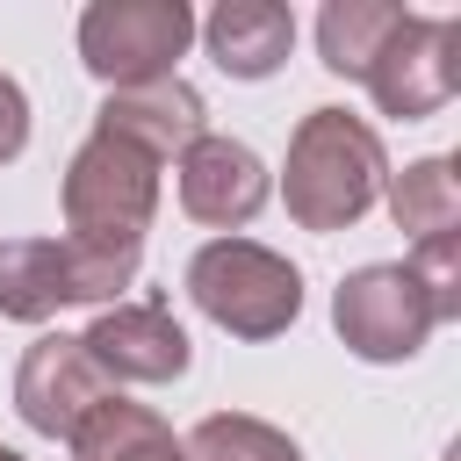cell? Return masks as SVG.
<instances>
[{"mask_svg": "<svg viewBox=\"0 0 461 461\" xmlns=\"http://www.w3.org/2000/svg\"><path fill=\"white\" fill-rule=\"evenodd\" d=\"M389 180V158H382V137L346 115V108H310L288 137V216L303 230H346L375 209Z\"/></svg>", "mask_w": 461, "mask_h": 461, "instance_id": "cell-1", "label": "cell"}, {"mask_svg": "<svg viewBox=\"0 0 461 461\" xmlns=\"http://www.w3.org/2000/svg\"><path fill=\"white\" fill-rule=\"evenodd\" d=\"M187 295L202 303L209 324H223L230 339H274L295 324L303 310V274L252 245V238H209L194 259H187Z\"/></svg>", "mask_w": 461, "mask_h": 461, "instance_id": "cell-2", "label": "cell"}, {"mask_svg": "<svg viewBox=\"0 0 461 461\" xmlns=\"http://www.w3.org/2000/svg\"><path fill=\"white\" fill-rule=\"evenodd\" d=\"M151 209H158V158H144L137 144L94 130L65 166V223H72V238L144 252Z\"/></svg>", "mask_w": 461, "mask_h": 461, "instance_id": "cell-3", "label": "cell"}, {"mask_svg": "<svg viewBox=\"0 0 461 461\" xmlns=\"http://www.w3.org/2000/svg\"><path fill=\"white\" fill-rule=\"evenodd\" d=\"M194 43L187 0H94L79 14V58L108 86H144L166 79L173 58Z\"/></svg>", "mask_w": 461, "mask_h": 461, "instance_id": "cell-4", "label": "cell"}, {"mask_svg": "<svg viewBox=\"0 0 461 461\" xmlns=\"http://www.w3.org/2000/svg\"><path fill=\"white\" fill-rule=\"evenodd\" d=\"M461 86V22L454 14H403L382 58L367 65V94L396 122H425Z\"/></svg>", "mask_w": 461, "mask_h": 461, "instance_id": "cell-5", "label": "cell"}, {"mask_svg": "<svg viewBox=\"0 0 461 461\" xmlns=\"http://www.w3.org/2000/svg\"><path fill=\"white\" fill-rule=\"evenodd\" d=\"M331 324L339 339L360 353V360H411L425 339H432V303L418 288L411 267H360L339 281L331 295Z\"/></svg>", "mask_w": 461, "mask_h": 461, "instance_id": "cell-6", "label": "cell"}, {"mask_svg": "<svg viewBox=\"0 0 461 461\" xmlns=\"http://www.w3.org/2000/svg\"><path fill=\"white\" fill-rule=\"evenodd\" d=\"M108 396H115L108 375H101V367L86 360V346L65 339V331L36 339V346L22 353V367H14V411H22V425L43 432V439H65V447H72V432H79Z\"/></svg>", "mask_w": 461, "mask_h": 461, "instance_id": "cell-7", "label": "cell"}, {"mask_svg": "<svg viewBox=\"0 0 461 461\" xmlns=\"http://www.w3.org/2000/svg\"><path fill=\"white\" fill-rule=\"evenodd\" d=\"M86 360L115 382H180L187 375V331L173 324L166 303H108L86 331H79Z\"/></svg>", "mask_w": 461, "mask_h": 461, "instance_id": "cell-8", "label": "cell"}, {"mask_svg": "<svg viewBox=\"0 0 461 461\" xmlns=\"http://www.w3.org/2000/svg\"><path fill=\"white\" fill-rule=\"evenodd\" d=\"M180 209L209 230H238L267 209V166L238 137H194L180 151Z\"/></svg>", "mask_w": 461, "mask_h": 461, "instance_id": "cell-9", "label": "cell"}, {"mask_svg": "<svg viewBox=\"0 0 461 461\" xmlns=\"http://www.w3.org/2000/svg\"><path fill=\"white\" fill-rule=\"evenodd\" d=\"M101 137H122L137 144L144 158H180L194 137H209V108L187 79H144V86H108L101 115H94Z\"/></svg>", "mask_w": 461, "mask_h": 461, "instance_id": "cell-10", "label": "cell"}, {"mask_svg": "<svg viewBox=\"0 0 461 461\" xmlns=\"http://www.w3.org/2000/svg\"><path fill=\"white\" fill-rule=\"evenodd\" d=\"M202 43L230 79H267L295 50V14L281 0H223V7H209Z\"/></svg>", "mask_w": 461, "mask_h": 461, "instance_id": "cell-11", "label": "cell"}, {"mask_svg": "<svg viewBox=\"0 0 461 461\" xmlns=\"http://www.w3.org/2000/svg\"><path fill=\"white\" fill-rule=\"evenodd\" d=\"M72 454L79 461H187V447L158 425V411L130 403V396H108L79 432H72Z\"/></svg>", "mask_w": 461, "mask_h": 461, "instance_id": "cell-12", "label": "cell"}, {"mask_svg": "<svg viewBox=\"0 0 461 461\" xmlns=\"http://www.w3.org/2000/svg\"><path fill=\"white\" fill-rule=\"evenodd\" d=\"M382 187H389V216H396V230H411L418 245L461 230V173H454V158H411V166L389 173Z\"/></svg>", "mask_w": 461, "mask_h": 461, "instance_id": "cell-13", "label": "cell"}, {"mask_svg": "<svg viewBox=\"0 0 461 461\" xmlns=\"http://www.w3.org/2000/svg\"><path fill=\"white\" fill-rule=\"evenodd\" d=\"M396 22H403L396 0H324V14H317V50H324L331 72L367 79V65H375L382 43L396 36Z\"/></svg>", "mask_w": 461, "mask_h": 461, "instance_id": "cell-14", "label": "cell"}, {"mask_svg": "<svg viewBox=\"0 0 461 461\" xmlns=\"http://www.w3.org/2000/svg\"><path fill=\"white\" fill-rule=\"evenodd\" d=\"M58 303V238H0V317L43 324Z\"/></svg>", "mask_w": 461, "mask_h": 461, "instance_id": "cell-15", "label": "cell"}, {"mask_svg": "<svg viewBox=\"0 0 461 461\" xmlns=\"http://www.w3.org/2000/svg\"><path fill=\"white\" fill-rule=\"evenodd\" d=\"M187 461H303V447L252 411H216L187 432Z\"/></svg>", "mask_w": 461, "mask_h": 461, "instance_id": "cell-16", "label": "cell"}, {"mask_svg": "<svg viewBox=\"0 0 461 461\" xmlns=\"http://www.w3.org/2000/svg\"><path fill=\"white\" fill-rule=\"evenodd\" d=\"M137 281V252L122 245H86V238H58V295L65 303H115Z\"/></svg>", "mask_w": 461, "mask_h": 461, "instance_id": "cell-17", "label": "cell"}, {"mask_svg": "<svg viewBox=\"0 0 461 461\" xmlns=\"http://www.w3.org/2000/svg\"><path fill=\"white\" fill-rule=\"evenodd\" d=\"M411 274H418V288H425L432 317H439V324H454V317H461V230H454V238H425V245H418V259H411Z\"/></svg>", "mask_w": 461, "mask_h": 461, "instance_id": "cell-18", "label": "cell"}, {"mask_svg": "<svg viewBox=\"0 0 461 461\" xmlns=\"http://www.w3.org/2000/svg\"><path fill=\"white\" fill-rule=\"evenodd\" d=\"M22 144H29V94L0 72V166H7Z\"/></svg>", "mask_w": 461, "mask_h": 461, "instance_id": "cell-19", "label": "cell"}, {"mask_svg": "<svg viewBox=\"0 0 461 461\" xmlns=\"http://www.w3.org/2000/svg\"><path fill=\"white\" fill-rule=\"evenodd\" d=\"M0 461H22V454H14V447H0Z\"/></svg>", "mask_w": 461, "mask_h": 461, "instance_id": "cell-20", "label": "cell"}]
</instances>
